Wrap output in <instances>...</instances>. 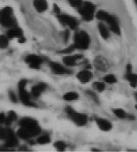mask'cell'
<instances>
[{
    "mask_svg": "<svg viewBox=\"0 0 137 152\" xmlns=\"http://www.w3.org/2000/svg\"><path fill=\"white\" fill-rule=\"evenodd\" d=\"M20 128L17 131V136L20 138L28 140L36 137L41 132L38 122L31 118H23L19 121Z\"/></svg>",
    "mask_w": 137,
    "mask_h": 152,
    "instance_id": "1",
    "label": "cell"
},
{
    "mask_svg": "<svg viewBox=\"0 0 137 152\" xmlns=\"http://www.w3.org/2000/svg\"><path fill=\"white\" fill-rule=\"evenodd\" d=\"M0 25L8 28L17 26V21L14 16V10L10 6L0 10Z\"/></svg>",
    "mask_w": 137,
    "mask_h": 152,
    "instance_id": "2",
    "label": "cell"
},
{
    "mask_svg": "<svg viewBox=\"0 0 137 152\" xmlns=\"http://www.w3.org/2000/svg\"><path fill=\"white\" fill-rule=\"evenodd\" d=\"M76 49L86 50L90 47L91 44V37L87 32L84 30H80L75 33L73 37V43Z\"/></svg>",
    "mask_w": 137,
    "mask_h": 152,
    "instance_id": "3",
    "label": "cell"
},
{
    "mask_svg": "<svg viewBox=\"0 0 137 152\" xmlns=\"http://www.w3.org/2000/svg\"><path fill=\"white\" fill-rule=\"evenodd\" d=\"M95 9H96V6L93 3L90 1H84L82 5L78 9V11L83 20L86 22H90L94 18Z\"/></svg>",
    "mask_w": 137,
    "mask_h": 152,
    "instance_id": "4",
    "label": "cell"
},
{
    "mask_svg": "<svg viewBox=\"0 0 137 152\" xmlns=\"http://www.w3.org/2000/svg\"><path fill=\"white\" fill-rule=\"evenodd\" d=\"M66 112H67V116L71 118V120H72L73 123L77 124L78 126H84L87 124L88 117L86 114L76 112L71 106H67L66 108Z\"/></svg>",
    "mask_w": 137,
    "mask_h": 152,
    "instance_id": "5",
    "label": "cell"
},
{
    "mask_svg": "<svg viewBox=\"0 0 137 152\" xmlns=\"http://www.w3.org/2000/svg\"><path fill=\"white\" fill-rule=\"evenodd\" d=\"M28 81L26 80H22L18 83V93H19L20 101L24 104L28 106H34L35 104L31 101L30 94L26 90V86H27Z\"/></svg>",
    "mask_w": 137,
    "mask_h": 152,
    "instance_id": "6",
    "label": "cell"
},
{
    "mask_svg": "<svg viewBox=\"0 0 137 152\" xmlns=\"http://www.w3.org/2000/svg\"><path fill=\"white\" fill-rule=\"evenodd\" d=\"M57 18L61 24L64 26H67L70 29L75 30L78 28V22L77 19L72 16H69L67 14H59L57 15Z\"/></svg>",
    "mask_w": 137,
    "mask_h": 152,
    "instance_id": "7",
    "label": "cell"
},
{
    "mask_svg": "<svg viewBox=\"0 0 137 152\" xmlns=\"http://www.w3.org/2000/svg\"><path fill=\"white\" fill-rule=\"evenodd\" d=\"M25 62L32 69H40L41 64L43 63V59L37 55L30 54L25 57Z\"/></svg>",
    "mask_w": 137,
    "mask_h": 152,
    "instance_id": "8",
    "label": "cell"
},
{
    "mask_svg": "<svg viewBox=\"0 0 137 152\" xmlns=\"http://www.w3.org/2000/svg\"><path fill=\"white\" fill-rule=\"evenodd\" d=\"M17 134L14 132L11 129L7 128L6 135L4 139V147H16L18 145V139H17Z\"/></svg>",
    "mask_w": 137,
    "mask_h": 152,
    "instance_id": "9",
    "label": "cell"
},
{
    "mask_svg": "<svg viewBox=\"0 0 137 152\" xmlns=\"http://www.w3.org/2000/svg\"><path fill=\"white\" fill-rule=\"evenodd\" d=\"M104 22H106L107 24L109 25V28H110V30L117 34V36H120L121 35V28H120V26H119V23H118L117 18L112 15H110L109 13H108L107 17L106 18L104 19Z\"/></svg>",
    "mask_w": 137,
    "mask_h": 152,
    "instance_id": "10",
    "label": "cell"
},
{
    "mask_svg": "<svg viewBox=\"0 0 137 152\" xmlns=\"http://www.w3.org/2000/svg\"><path fill=\"white\" fill-rule=\"evenodd\" d=\"M49 66L52 70V72L55 75H70L72 74V71L69 70L67 67L65 66L59 64L58 62H54V61H51L49 62Z\"/></svg>",
    "mask_w": 137,
    "mask_h": 152,
    "instance_id": "11",
    "label": "cell"
},
{
    "mask_svg": "<svg viewBox=\"0 0 137 152\" xmlns=\"http://www.w3.org/2000/svg\"><path fill=\"white\" fill-rule=\"evenodd\" d=\"M94 66L99 70V71H102V72H104V71H107L109 67V63L108 61V60L106 58L103 56H98L95 58L94 60Z\"/></svg>",
    "mask_w": 137,
    "mask_h": 152,
    "instance_id": "12",
    "label": "cell"
},
{
    "mask_svg": "<svg viewBox=\"0 0 137 152\" xmlns=\"http://www.w3.org/2000/svg\"><path fill=\"white\" fill-rule=\"evenodd\" d=\"M92 77H93V74L90 70L86 69V68L82 70V71H80L77 75V79L83 84L88 83L89 81L91 80Z\"/></svg>",
    "mask_w": 137,
    "mask_h": 152,
    "instance_id": "13",
    "label": "cell"
},
{
    "mask_svg": "<svg viewBox=\"0 0 137 152\" xmlns=\"http://www.w3.org/2000/svg\"><path fill=\"white\" fill-rule=\"evenodd\" d=\"M83 58L82 55H69L63 58V63L67 66H74L77 65V61Z\"/></svg>",
    "mask_w": 137,
    "mask_h": 152,
    "instance_id": "14",
    "label": "cell"
},
{
    "mask_svg": "<svg viewBox=\"0 0 137 152\" xmlns=\"http://www.w3.org/2000/svg\"><path fill=\"white\" fill-rule=\"evenodd\" d=\"M46 89H47V84L42 83V82L38 83L31 88V95L34 98H39Z\"/></svg>",
    "mask_w": 137,
    "mask_h": 152,
    "instance_id": "15",
    "label": "cell"
},
{
    "mask_svg": "<svg viewBox=\"0 0 137 152\" xmlns=\"http://www.w3.org/2000/svg\"><path fill=\"white\" fill-rule=\"evenodd\" d=\"M33 5L36 10L39 13H43L49 9V4L47 0H34Z\"/></svg>",
    "mask_w": 137,
    "mask_h": 152,
    "instance_id": "16",
    "label": "cell"
},
{
    "mask_svg": "<svg viewBox=\"0 0 137 152\" xmlns=\"http://www.w3.org/2000/svg\"><path fill=\"white\" fill-rule=\"evenodd\" d=\"M96 124L98 128L103 132H109L112 129V124L109 121H108L102 118H96Z\"/></svg>",
    "mask_w": 137,
    "mask_h": 152,
    "instance_id": "17",
    "label": "cell"
},
{
    "mask_svg": "<svg viewBox=\"0 0 137 152\" xmlns=\"http://www.w3.org/2000/svg\"><path fill=\"white\" fill-rule=\"evenodd\" d=\"M8 37L10 39H13V38H19L22 37H23V31L22 29L19 27H13V28H10L8 31H7V34Z\"/></svg>",
    "mask_w": 137,
    "mask_h": 152,
    "instance_id": "18",
    "label": "cell"
},
{
    "mask_svg": "<svg viewBox=\"0 0 137 152\" xmlns=\"http://www.w3.org/2000/svg\"><path fill=\"white\" fill-rule=\"evenodd\" d=\"M98 30H99V33H100L102 38H104V40L109 39V32L107 26L104 23H98Z\"/></svg>",
    "mask_w": 137,
    "mask_h": 152,
    "instance_id": "19",
    "label": "cell"
},
{
    "mask_svg": "<svg viewBox=\"0 0 137 152\" xmlns=\"http://www.w3.org/2000/svg\"><path fill=\"white\" fill-rule=\"evenodd\" d=\"M17 113L15 112H13V111H10V112H9V113L7 114V116H6V119H5L4 124L6 126H10L11 124L17 120Z\"/></svg>",
    "mask_w": 137,
    "mask_h": 152,
    "instance_id": "20",
    "label": "cell"
},
{
    "mask_svg": "<svg viewBox=\"0 0 137 152\" xmlns=\"http://www.w3.org/2000/svg\"><path fill=\"white\" fill-rule=\"evenodd\" d=\"M126 79L129 82L130 86L134 88H136L137 86V74H126Z\"/></svg>",
    "mask_w": 137,
    "mask_h": 152,
    "instance_id": "21",
    "label": "cell"
},
{
    "mask_svg": "<svg viewBox=\"0 0 137 152\" xmlns=\"http://www.w3.org/2000/svg\"><path fill=\"white\" fill-rule=\"evenodd\" d=\"M79 97L78 94H77L76 92H68L67 94L63 95V99L66 101H74L77 100Z\"/></svg>",
    "mask_w": 137,
    "mask_h": 152,
    "instance_id": "22",
    "label": "cell"
},
{
    "mask_svg": "<svg viewBox=\"0 0 137 152\" xmlns=\"http://www.w3.org/2000/svg\"><path fill=\"white\" fill-rule=\"evenodd\" d=\"M9 40L10 38L7 35H0V48H7L9 46Z\"/></svg>",
    "mask_w": 137,
    "mask_h": 152,
    "instance_id": "23",
    "label": "cell"
},
{
    "mask_svg": "<svg viewBox=\"0 0 137 152\" xmlns=\"http://www.w3.org/2000/svg\"><path fill=\"white\" fill-rule=\"evenodd\" d=\"M50 141H51V138L49 134H43L36 139V142L39 144H47V143H49Z\"/></svg>",
    "mask_w": 137,
    "mask_h": 152,
    "instance_id": "24",
    "label": "cell"
},
{
    "mask_svg": "<svg viewBox=\"0 0 137 152\" xmlns=\"http://www.w3.org/2000/svg\"><path fill=\"white\" fill-rule=\"evenodd\" d=\"M113 113L115 114L117 118H128V115L126 113V112L123 110V109H121V108H117V109H114L113 110Z\"/></svg>",
    "mask_w": 137,
    "mask_h": 152,
    "instance_id": "25",
    "label": "cell"
},
{
    "mask_svg": "<svg viewBox=\"0 0 137 152\" xmlns=\"http://www.w3.org/2000/svg\"><path fill=\"white\" fill-rule=\"evenodd\" d=\"M67 2H68V4L72 7L78 9L82 5L84 1L83 0H67Z\"/></svg>",
    "mask_w": 137,
    "mask_h": 152,
    "instance_id": "26",
    "label": "cell"
},
{
    "mask_svg": "<svg viewBox=\"0 0 137 152\" xmlns=\"http://www.w3.org/2000/svg\"><path fill=\"white\" fill-rule=\"evenodd\" d=\"M75 49H76V48L74 47V45H73V44H72V45H70L69 47L66 48H64V49H62V50L59 51V54L70 55V54H72Z\"/></svg>",
    "mask_w": 137,
    "mask_h": 152,
    "instance_id": "27",
    "label": "cell"
},
{
    "mask_svg": "<svg viewBox=\"0 0 137 152\" xmlns=\"http://www.w3.org/2000/svg\"><path fill=\"white\" fill-rule=\"evenodd\" d=\"M104 81L108 84H114L117 82V78L114 75H107L104 77Z\"/></svg>",
    "mask_w": 137,
    "mask_h": 152,
    "instance_id": "28",
    "label": "cell"
},
{
    "mask_svg": "<svg viewBox=\"0 0 137 152\" xmlns=\"http://www.w3.org/2000/svg\"><path fill=\"white\" fill-rule=\"evenodd\" d=\"M66 143L63 142V141H57V142H54V147H55V149L57 150V151H65V149H66Z\"/></svg>",
    "mask_w": 137,
    "mask_h": 152,
    "instance_id": "29",
    "label": "cell"
},
{
    "mask_svg": "<svg viewBox=\"0 0 137 152\" xmlns=\"http://www.w3.org/2000/svg\"><path fill=\"white\" fill-rule=\"evenodd\" d=\"M94 86L99 92H103L105 89V84L104 82H95Z\"/></svg>",
    "mask_w": 137,
    "mask_h": 152,
    "instance_id": "30",
    "label": "cell"
},
{
    "mask_svg": "<svg viewBox=\"0 0 137 152\" xmlns=\"http://www.w3.org/2000/svg\"><path fill=\"white\" fill-rule=\"evenodd\" d=\"M86 94H88L89 96H90V97H91V98L95 101V102H97V103H98V96H97V94H96L94 92H92V91H89L88 90V91L86 92Z\"/></svg>",
    "mask_w": 137,
    "mask_h": 152,
    "instance_id": "31",
    "label": "cell"
},
{
    "mask_svg": "<svg viewBox=\"0 0 137 152\" xmlns=\"http://www.w3.org/2000/svg\"><path fill=\"white\" fill-rule=\"evenodd\" d=\"M9 97H10V99L11 100V102H13V103H17L18 99H17L16 94H15L12 91H10V92H9Z\"/></svg>",
    "mask_w": 137,
    "mask_h": 152,
    "instance_id": "32",
    "label": "cell"
},
{
    "mask_svg": "<svg viewBox=\"0 0 137 152\" xmlns=\"http://www.w3.org/2000/svg\"><path fill=\"white\" fill-rule=\"evenodd\" d=\"M5 119H6V116L4 113H0V127L3 124L5 123Z\"/></svg>",
    "mask_w": 137,
    "mask_h": 152,
    "instance_id": "33",
    "label": "cell"
},
{
    "mask_svg": "<svg viewBox=\"0 0 137 152\" xmlns=\"http://www.w3.org/2000/svg\"><path fill=\"white\" fill-rule=\"evenodd\" d=\"M69 37H70V32H69L68 29H66L64 32V41L67 42L68 41Z\"/></svg>",
    "mask_w": 137,
    "mask_h": 152,
    "instance_id": "34",
    "label": "cell"
},
{
    "mask_svg": "<svg viewBox=\"0 0 137 152\" xmlns=\"http://www.w3.org/2000/svg\"><path fill=\"white\" fill-rule=\"evenodd\" d=\"M54 12L56 14V16L61 13V12H60V9H59V7L57 5V4H54Z\"/></svg>",
    "mask_w": 137,
    "mask_h": 152,
    "instance_id": "35",
    "label": "cell"
},
{
    "mask_svg": "<svg viewBox=\"0 0 137 152\" xmlns=\"http://www.w3.org/2000/svg\"><path fill=\"white\" fill-rule=\"evenodd\" d=\"M126 70H127V73L126 74H130L132 73V66L130 64H128L127 67H126Z\"/></svg>",
    "mask_w": 137,
    "mask_h": 152,
    "instance_id": "36",
    "label": "cell"
},
{
    "mask_svg": "<svg viewBox=\"0 0 137 152\" xmlns=\"http://www.w3.org/2000/svg\"><path fill=\"white\" fill-rule=\"evenodd\" d=\"M26 42V38L24 37H21L18 39V42L19 43H23V42Z\"/></svg>",
    "mask_w": 137,
    "mask_h": 152,
    "instance_id": "37",
    "label": "cell"
},
{
    "mask_svg": "<svg viewBox=\"0 0 137 152\" xmlns=\"http://www.w3.org/2000/svg\"><path fill=\"white\" fill-rule=\"evenodd\" d=\"M135 98H136V99L137 101V92L136 93H135Z\"/></svg>",
    "mask_w": 137,
    "mask_h": 152,
    "instance_id": "38",
    "label": "cell"
},
{
    "mask_svg": "<svg viewBox=\"0 0 137 152\" xmlns=\"http://www.w3.org/2000/svg\"><path fill=\"white\" fill-rule=\"evenodd\" d=\"M135 3H136V4L137 6V0H135Z\"/></svg>",
    "mask_w": 137,
    "mask_h": 152,
    "instance_id": "39",
    "label": "cell"
}]
</instances>
